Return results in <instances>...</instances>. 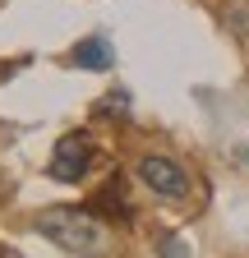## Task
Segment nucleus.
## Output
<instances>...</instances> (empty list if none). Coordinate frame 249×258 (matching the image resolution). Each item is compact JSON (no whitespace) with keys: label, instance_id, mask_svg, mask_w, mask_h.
<instances>
[{"label":"nucleus","instance_id":"obj_1","mask_svg":"<svg viewBox=\"0 0 249 258\" xmlns=\"http://www.w3.org/2000/svg\"><path fill=\"white\" fill-rule=\"evenodd\" d=\"M37 231H42L51 244H60L65 253H79V258H102V253L111 249L106 226L92 217L88 208H46V212L37 217Z\"/></svg>","mask_w":249,"mask_h":258},{"label":"nucleus","instance_id":"obj_2","mask_svg":"<svg viewBox=\"0 0 249 258\" xmlns=\"http://www.w3.org/2000/svg\"><path fill=\"white\" fill-rule=\"evenodd\" d=\"M88 166H92V143L83 139V134H60L55 139V152H51V180H60V184H79L83 175H88Z\"/></svg>","mask_w":249,"mask_h":258},{"label":"nucleus","instance_id":"obj_3","mask_svg":"<svg viewBox=\"0 0 249 258\" xmlns=\"http://www.w3.org/2000/svg\"><path fill=\"white\" fill-rule=\"evenodd\" d=\"M139 180L152 194H162V199H184V194H190V171H184L180 161H171V157H157V152H148L139 161Z\"/></svg>","mask_w":249,"mask_h":258},{"label":"nucleus","instance_id":"obj_4","mask_svg":"<svg viewBox=\"0 0 249 258\" xmlns=\"http://www.w3.org/2000/svg\"><path fill=\"white\" fill-rule=\"evenodd\" d=\"M111 60H115V51H111V42H106V32H92V37H83V42L70 51V64H74V70H92V74L111 70Z\"/></svg>","mask_w":249,"mask_h":258},{"label":"nucleus","instance_id":"obj_5","mask_svg":"<svg viewBox=\"0 0 249 258\" xmlns=\"http://www.w3.org/2000/svg\"><path fill=\"white\" fill-rule=\"evenodd\" d=\"M226 19H231V28L249 32V0H235V5H226Z\"/></svg>","mask_w":249,"mask_h":258},{"label":"nucleus","instance_id":"obj_6","mask_svg":"<svg viewBox=\"0 0 249 258\" xmlns=\"http://www.w3.org/2000/svg\"><path fill=\"white\" fill-rule=\"evenodd\" d=\"M162 258H190V249H184L180 235H166V240H162Z\"/></svg>","mask_w":249,"mask_h":258},{"label":"nucleus","instance_id":"obj_7","mask_svg":"<svg viewBox=\"0 0 249 258\" xmlns=\"http://www.w3.org/2000/svg\"><path fill=\"white\" fill-rule=\"evenodd\" d=\"M240 157H244V161H249V143H244V152H240Z\"/></svg>","mask_w":249,"mask_h":258}]
</instances>
